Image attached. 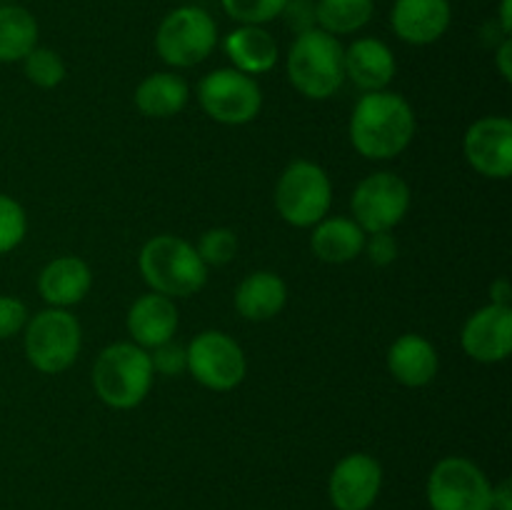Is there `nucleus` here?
<instances>
[{
	"instance_id": "nucleus-30",
	"label": "nucleus",
	"mask_w": 512,
	"mask_h": 510,
	"mask_svg": "<svg viewBox=\"0 0 512 510\" xmlns=\"http://www.w3.org/2000/svg\"><path fill=\"white\" fill-rule=\"evenodd\" d=\"M150 365H153L155 375H165V378H178V375L188 373V353L180 343L168 340V343L158 345V348L148 350Z\"/></svg>"
},
{
	"instance_id": "nucleus-35",
	"label": "nucleus",
	"mask_w": 512,
	"mask_h": 510,
	"mask_svg": "<svg viewBox=\"0 0 512 510\" xmlns=\"http://www.w3.org/2000/svg\"><path fill=\"white\" fill-rule=\"evenodd\" d=\"M493 510H512V483L503 478L500 483L493 485V495H490Z\"/></svg>"
},
{
	"instance_id": "nucleus-20",
	"label": "nucleus",
	"mask_w": 512,
	"mask_h": 510,
	"mask_svg": "<svg viewBox=\"0 0 512 510\" xmlns=\"http://www.w3.org/2000/svg\"><path fill=\"white\" fill-rule=\"evenodd\" d=\"M223 50L230 60V68L245 75H265L278 65L280 50L265 25H238L223 38Z\"/></svg>"
},
{
	"instance_id": "nucleus-6",
	"label": "nucleus",
	"mask_w": 512,
	"mask_h": 510,
	"mask_svg": "<svg viewBox=\"0 0 512 510\" xmlns=\"http://www.w3.org/2000/svg\"><path fill=\"white\" fill-rule=\"evenodd\" d=\"M83 348V328L65 308H45L30 315L23 328V350L38 373L58 375L78 360Z\"/></svg>"
},
{
	"instance_id": "nucleus-17",
	"label": "nucleus",
	"mask_w": 512,
	"mask_h": 510,
	"mask_svg": "<svg viewBox=\"0 0 512 510\" xmlns=\"http://www.w3.org/2000/svg\"><path fill=\"white\" fill-rule=\"evenodd\" d=\"M395 73H398V60L385 40L365 35L345 48V80H350L363 93L388 90Z\"/></svg>"
},
{
	"instance_id": "nucleus-38",
	"label": "nucleus",
	"mask_w": 512,
	"mask_h": 510,
	"mask_svg": "<svg viewBox=\"0 0 512 510\" xmlns=\"http://www.w3.org/2000/svg\"><path fill=\"white\" fill-rule=\"evenodd\" d=\"M5 3H15V0H0V5H5Z\"/></svg>"
},
{
	"instance_id": "nucleus-7",
	"label": "nucleus",
	"mask_w": 512,
	"mask_h": 510,
	"mask_svg": "<svg viewBox=\"0 0 512 510\" xmlns=\"http://www.w3.org/2000/svg\"><path fill=\"white\" fill-rule=\"evenodd\" d=\"M218 45V23L200 5H178L160 20L155 50L175 70L195 68L213 55Z\"/></svg>"
},
{
	"instance_id": "nucleus-15",
	"label": "nucleus",
	"mask_w": 512,
	"mask_h": 510,
	"mask_svg": "<svg viewBox=\"0 0 512 510\" xmlns=\"http://www.w3.org/2000/svg\"><path fill=\"white\" fill-rule=\"evenodd\" d=\"M453 25L450 0H395L390 8V28L408 45H433Z\"/></svg>"
},
{
	"instance_id": "nucleus-34",
	"label": "nucleus",
	"mask_w": 512,
	"mask_h": 510,
	"mask_svg": "<svg viewBox=\"0 0 512 510\" xmlns=\"http://www.w3.org/2000/svg\"><path fill=\"white\" fill-rule=\"evenodd\" d=\"M495 68H498V73L503 75L505 83H510L512 80V38L510 35H505V38L500 40L498 50H495Z\"/></svg>"
},
{
	"instance_id": "nucleus-4",
	"label": "nucleus",
	"mask_w": 512,
	"mask_h": 510,
	"mask_svg": "<svg viewBox=\"0 0 512 510\" xmlns=\"http://www.w3.org/2000/svg\"><path fill=\"white\" fill-rule=\"evenodd\" d=\"M153 365L148 350L130 340L105 345L93 365V390L108 408L133 410L153 388Z\"/></svg>"
},
{
	"instance_id": "nucleus-9",
	"label": "nucleus",
	"mask_w": 512,
	"mask_h": 510,
	"mask_svg": "<svg viewBox=\"0 0 512 510\" xmlns=\"http://www.w3.org/2000/svg\"><path fill=\"white\" fill-rule=\"evenodd\" d=\"M413 205V190L408 180L390 170L368 175L360 180L350 198L353 220L370 233H393Z\"/></svg>"
},
{
	"instance_id": "nucleus-32",
	"label": "nucleus",
	"mask_w": 512,
	"mask_h": 510,
	"mask_svg": "<svg viewBox=\"0 0 512 510\" xmlns=\"http://www.w3.org/2000/svg\"><path fill=\"white\" fill-rule=\"evenodd\" d=\"M363 253L368 255V260L378 268H385V265H393L398 260V240H395L393 233H370L365 235V248Z\"/></svg>"
},
{
	"instance_id": "nucleus-21",
	"label": "nucleus",
	"mask_w": 512,
	"mask_h": 510,
	"mask_svg": "<svg viewBox=\"0 0 512 510\" xmlns=\"http://www.w3.org/2000/svg\"><path fill=\"white\" fill-rule=\"evenodd\" d=\"M235 310L250 323H265L288 305V285L273 270H253L238 283L233 295Z\"/></svg>"
},
{
	"instance_id": "nucleus-5",
	"label": "nucleus",
	"mask_w": 512,
	"mask_h": 510,
	"mask_svg": "<svg viewBox=\"0 0 512 510\" xmlns=\"http://www.w3.org/2000/svg\"><path fill=\"white\" fill-rule=\"evenodd\" d=\"M275 210L293 228H313L333 208V180L313 160H293L275 183Z\"/></svg>"
},
{
	"instance_id": "nucleus-12",
	"label": "nucleus",
	"mask_w": 512,
	"mask_h": 510,
	"mask_svg": "<svg viewBox=\"0 0 512 510\" xmlns=\"http://www.w3.org/2000/svg\"><path fill=\"white\" fill-rule=\"evenodd\" d=\"M463 155L470 168L490 180L512 175V120L505 115H485L463 135Z\"/></svg>"
},
{
	"instance_id": "nucleus-24",
	"label": "nucleus",
	"mask_w": 512,
	"mask_h": 510,
	"mask_svg": "<svg viewBox=\"0 0 512 510\" xmlns=\"http://www.w3.org/2000/svg\"><path fill=\"white\" fill-rule=\"evenodd\" d=\"M38 20L18 3L0 5V63H20L38 45Z\"/></svg>"
},
{
	"instance_id": "nucleus-2",
	"label": "nucleus",
	"mask_w": 512,
	"mask_h": 510,
	"mask_svg": "<svg viewBox=\"0 0 512 510\" xmlns=\"http://www.w3.org/2000/svg\"><path fill=\"white\" fill-rule=\"evenodd\" d=\"M285 73L303 98H333L345 85V45L320 28L303 30L285 55Z\"/></svg>"
},
{
	"instance_id": "nucleus-25",
	"label": "nucleus",
	"mask_w": 512,
	"mask_h": 510,
	"mask_svg": "<svg viewBox=\"0 0 512 510\" xmlns=\"http://www.w3.org/2000/svg\"><path fill=\"white\" fill-rule=\"evenodd\" d=\"M373 15L375 0H315V28L335 38L360 33Z\"/></svg>"
},
{
	"instance_id": "nucleus-1",
	"label": "nucleus",
	"mask_w": 512,
	"mask_h": 510,
	"mask_svg": "<svg viewBox=\"0 0 512 510\" xmlns=\"http://www.w3.org/2000/svg\"><path fill=\"white\" fill-rule=\"evenodd\" d=\"M415 130L413 105L393 90L360 95L348 123L350 145L368 160L398 158L413 143Z\"/></svg>"
},
{
	"instance_id": "nucleus-14",
	"label": "nucleus",
	"mask_w": 512,
	"mask_h": 510,
	"mask_svg": "<svg viewBox=\"0 0 512 510\" xmlns=\"http://www.w3.org/2000/svg\"><path fill=\"white\" fill-rule=\"evenodd\" d=\"M460 348L475 363H503L512 353V308L488 303L475 310L460 330Z\"/></svg>"
},
{
	"instance_id": "nucleus-10",
	"label": "nucleus",
	"mask_w": 512,
	"mask_h": 510,
	"mask_svg": "<svg viewBox=\"0 0 512 510\" xmlns=\"http://www.w3.org/2000/svg\"><path fill=\"white\" fill-rule=\"evenodd\" d=\"M198 103L220 125H248L263 110V90L253 75L235 68H218L198 83Z\"/></svg>"
},
{
	"instance_id": "nucleus-22",
	"label": "nucleus",
	"mask_w": 512,
	"mask_h": 510,
	"mask_svg": "<svg viewBox=\"0 0 512 510\" xmlns=\"http://www.w3.org/2000/svg\"><path fill=\"white\" fill-rule=\"evenodd\" d=\"M365 248V230L345 215H325L313 225L310 250L318 260L330 265H343L360 258Z\"/></svg>"
},
{
	"instance_id": "nucleus-3",
	"label": "nucleus",
	"mask_w": 512,
	"mask_h": 510,
	"mask_svg": "<svg viewBox=\"0 0 512 510\" xmlns=\"http://www.w3.org/2000/svg\"><path fill=\"white\" fill-rule=\"evenodd\" d=\"M138 268L145 285L165 298H190L208 283V265L190 240L180 235H155L140 248Z\"/></svg>"
},
{
	"instance_id": "nucleus-19",
	"label": "nucleus",
	"mask_w": 512,
	"mask_h": 510,
	"mask_svg": "<svg viewBox=\"0 0 512 510\" xmlns=\"http://www.w3.org/2000/svg\"><path fill=\"white\" fill-rule=\"evenodd\" d=\"M388 373L405 388H425L440 370V355L435 345L420 333H403L385 355Z\"/></svg>"
},
{
	"instance_id": "nucleus-27",
	"label": "nucleus",
	"mask_w": 512,
	"mask_h": 510,
	"mask_svg": "<svg viewBox=\"0 0 512 510\" xmlns=\"http://www.w3.org/2000/svg\"><path fill=\"white\" fill-rule=\"evenodd\" d=\"M288 0H220V8L238 25H268L280 18Z\"/></svg>"
},
{
	"instance_id": "nucleus-13",
	"label": "nucleus",
	"mask_w": 512,
	"mask_h": 510,
	"mask_svg": "<svg viewBox=\"0 0 512 510\" xmlns=\"http://www.w3.org/2000/svg\"><path fill=\"white\" fill-rule=\"evenodd\" d=\"M383 490V465L370 453H350L335 463L328 498L335 510H370Z\"/></svg>"
},
{
	"instance_id": "nucleus-28",
	"label": "nucleus",
	"mask_w": 512,
	"mask_h": 510,
	"mask_svg": "<svg viewBox=\"0 0 512 510\" xmlns=\"http://www.w3.org/2000/svg\"><path fill=\"white\" fill-rule=\"evenodd\" d=\"M28 235V215L25 208L10 195L0 193V255L18 248Z\"/></svg>"
},
{
	"instance_id": "nucleus-16",
	"label": "nucleus",
	"mask_w": 512,
	"mask_h": 510,
	"mask_svg": "<svg viewBox=\"0 0 512 510\" xmlns=\"http://www.w3.org/2000/svg\"><path fill=\"white\" fill-rule=\"evenodd\" d=\"M178 325L180 315L175 300L153 293V290L133 300L128 315H125L130 343L140 345L143 350H153L173 340L178 333Z\"/></svg>"
},
{
	"instance_id": "nucleus-26",
	"label": "nucleus",
	"mask_w": 512,
	"mask_h": 510,
	"mask_svg": "<svg viewBox=\"0 0 512 510\" xmlns=\"http://www.w3.org/2000/svg\"><path fill=\"white\" fill-rule=\"evenodd\" d=\"M20 63H23L25 78H28L35 88L53 90L58 88L65 80V75H68L65 60L60 58L58 50L43 48V45H35Z\"/></svg>"
},
{
	"instance_id": "nucleus-18",
	"label": "nucleus",
	"mask_w": 512,
	"mask_h": 510,
	"mask_svg": "<svg viewBox=\"0 0 512 510\" xmlns=\"http://www.w3.org/2000/svg\"><path fill=\"white\" fill-rule=\"evenodd\" d=\"M93 288V270L78 255H58L38 273V293L50 308H73Z\"/></svg>"
},
{
	"instance_id": "nucleus-36",
	"label": "nucleus",
	"mask_w": 512,
	"mask_h": 510,
	"mask_svg": "<svg viewBox=\"0 0 512 510\" xmlns=\"http://www.w3.org/2000/svg\"><path fill=\"white\" fill-rule=\"evenodd\" d=\"M510 295H512V288L508 278H498L493 285H490V303L510 305Z\"/></svg>"
},
{
	"instance_id": "nucleus-37",
	"label": "nucleus",
	"mask_w": 512,
	"mask_h": 510,
	"mask_svg": "<svg viewBox=\"0 0 512 510\" xmlns=\"http://www.w3.org/2000/svg\"><path fill=\"white\" fill-rule=\"evenodd\" d=\"M498 25H500V33L503 35L512 33V0H500Z\"/></svg>"
},
{
	"instance_id": "nucleus-33",
	"label": "nucleus",
	"mask_w": 512,
	"mask_h": 510,
	"mask_svg": "<svg viewBox=\"0 0 512 510\" xmlns=\"http://www.w3.org/2000/svg\"><path fill=\"white\" fill-rule=\"evenodd\" d=\"M283 15H288L290 28H295L298 33L315 28V3L310 0H288Z\"/></svg>"
},
{
	"instance_id": "nucleus-11",
	"label": "nucleus",
	"mask_w": 512,
	"mask_h": 510,
	"mask_svg": "<svg viewBox=\"0 0 512 510\" xmlns=\"http://www.w3.org/2000/svg\"><path fill=\"white\" fill-rule=\"evenodd\" d=\"M188 373L203 388L215 393L235 390L248 375V358L233 335L223 330H203L188 345Z\"/></svg>"
},
{
	"instance_id": "nucleus-29",
	"label": "nucleus",
	"mask_w": 512,
	"mask_h": 510,
	"mask_svg": "<svg viewBox=\"0 0 512 510\" xmlns=\"http://www.w3.org/2000/svg\"><path fill=\"white\" fill-rule=\"evenodd\" d=\"M195 250L208 268H220L238 255V235L230 228H210L200 235Z\"/></svg>"
},
{
	"instance_id": "nucleus-8",
	"label": "nucleus",
	"mask_w": 512,
	"mask_h": 510,
	"mask_svg": "<svg viewBox=\"0 0 512 510\" xmlns=\"http://www.w3.org/2000/svg\"><path fill=\"white\" fill-rule=\"evenodd\" d=\"M493 483L478 463L448 455L433 465L425 483L430 510H493Z\"/></svg>"
},
{
	"instance_id": "nucleus-23",
	"label": "nucleus",
	"mask_w": 512,
	"mask_h": 510,
	"mask_svg": "<svg viewBox=\"0 0 512 510\" xmlns=\"http://www.w3.org/2000/svg\"><path fill=\"white\" fill-rule=\"evenodd\" d=\"M135 108L153 120L175 118L185 110L190 100V85L183 75L173 70H160V73L145 75L135 88Z\"/></svg>"
},
{
	"instance_id": "nucleus-31",
	"label": "nucleus",
	"mask_w": 512,
	"mask_h": 510,
	"mask_svg": "<svg viewBox=\"0 0 512 510\" xmlns=\"http://www.w3.org/2000/svg\"><path fill=\"white\" fill-rule=\"evenodd\" d=\"M28 318V305L23 300L15 298V295H0V340L23 333Z\"/></svg>"
}]
</instances>
